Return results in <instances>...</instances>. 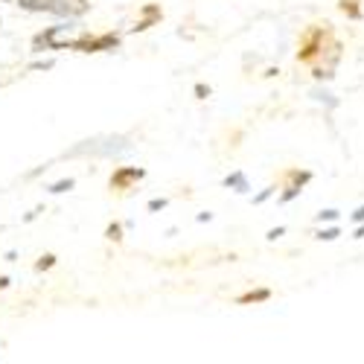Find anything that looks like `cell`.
<instances>
[{
  "label": "cell",
  "mask_w": 364,
  "mask_h": 364,
  "mask_svg": "<svg viewBox=\"0 0 364 364\" xmlns=\"http://www.w3.org/2000/svg\"><path fill=\"white\" fill-rule=\"evenodd\" d=\"M332 36V29L323 23H315V26H309L306 33L300 36V44H297V62H306V65H312V58L323 50V44H326V38Z\"/></svg>",
  "instance_id": "6da1fadb"
},
{
  "label": "cell",
  "mask_w": 364,
  "mask_h": 364,
  "mask_svg": "<svg viewBox=\"0 0 364 364\" xmlns=\"http://www.w3.org/2000/svg\"><path fill=\"white\" fill-rule=\"evenodd\" d=\"M338 62H341V41L336 36H329L326 44H323V50L312 58V76L315 79H329L332 73H336Z\"/></svg>",
  "instance_id": "7a4b0ae2"
},
{
  "label": "cell",
  "mask_w": 364,
  "mask_h": 364,
  "mask_svg": "<svg viewBox=\"0 0 364 364\" xmlns=\"http://www.w3.org/2000/svg\"><path fill=\"white\" fill-rule=\"evenodd\" d=\"M41 9H50L55 15H82L87 9V0H44Z\"/></svg>",
  "instance_id": "3957f363"
},
{
  "label": "cell",
  "mask_w": 364,
  "mask_h": 364,
  "mask_svg": "<svg viewBox=\"0 0 364 364\" xmlns=\"http://www.w3.org/2000/svg\"><path fill=\"white\" fill-rule=\"evenodd\" d=\"M73 47H76V50H82V53L111 50V47H117V36H85V38H79Z\"/></svg>",
  "instance_id": "277c9868"
},
{
  "label": "cell",
  "mask_w": 364,
  "mask_h": 364,
  "mask_svg": "<svg viewBox=\"0 0 364 364\" xmlns=\"http://www.w3.org/2000/svg\"><path fill=\"white\" fill-rule=\"evenodd\" d=\"M143 178V169H137V166H123V169H117L114 175H111V190H129L134 181H140Z\"/></svg>",
  "instance_id": "5b68a950"
},
{
  "label": "cell",
  "mask_w": 364,
  "mask_h": 364,
  "mask_svg": "<svg viewBox=\"0 0 364 364\" xmlns=\"http://www.w3.org/2000/svg\"><path fill=\"white\" fill-rule=\"evenodd\" d=\"M309 172H300V169H291L289 175H286V193H283V201H291L300 190H303V184H309Z\"/></svg>",
  "instance_id": "8992f818"
},
{
  "label": "cell",
  "mask_w": 364,
  "mask_h": 364,
  "mask_svg": "<svg viewBox=\"0 0 364 364\" xmlns=\"http://www.w3.org/2000/svg\"><path fill=\"white\" fill-rule=\"evenodd\" d=\"M158 18H161V9H158V6H146V9H143V21L134 23V33H143V29H149Z\"/></svg>",
  "instance_id": "52a82bcc"
},
{
  "label": "cell",
  "mask_w": 364,
  "mask_h": 364,
  "mask_svg": "<svg viewBox=\"0 0 364 364\" xmlns=\"http://www.w3.org/2000/svg\"><path fill=\"white\" fill-rule=\"evenodd\" d=\"M338 9H341L350 21H361V0H341Z\"/></svg>",
  "instance_id": "ba28073f"
},
{
  "label": "cell",
  "mask_w": 364,
  "mask_h": 364,
  "mask_svg": "<svg viewBox=\"0 0 364 364\" xmlns=\"http://www.w3.org/2000/svg\"><path fill=\"white\" fill-rule=\"evenodd\" d=\"M268 297H271V291L268 289H259V291H251V294H242L239 303H259V300H268Z\"/></svg>",
  "instance_id": "9c48e42d"
},
{
  "label": "cell",
  "mask_w": 364,
  "mask_h": 364,
  "mask_svg": "<svg viewBox=\"0 0 364 364\" xmlns=\"http://www.w3.org/2000/svg\"><path fill=\"white\" fill-rule=\"evenodd\" d=\"M225 184H228V187H236V193H245V190H248V184H245V178H242V175H230Z\"/></svg>",
  "instance_id": "30bf717a"
},
{
  "label": "cell",
  "mask_w": 364,
  "mask_h": 364,
  "mask_svg": "<svg viewBox=\"0 0 364 364\" xmlns=\"http://www.w3.org/2000/svg\"><path fill=\"white\" fill-rule=\"evenodd\" d=\"M73 187V181H58V184L53 187V193H68Z\"/></svg>",
  "instance_id": "8fae6325"
},
{
  "label": "cell",
  "mask_w": 364,
  "mask_h": 364,
  "mask_svg": "<svg viewBox=\"0 0 364 364\" xmlns=\"http://www.w3.org/2000/svg\"><path fill=\"white\" fill-rule=\"evenodd\" d=\"M18 4H21V6H26V9H41L44 0H18Z\"/></svg>",
  "instance_id": "7c38bea8"
},
{
  "label": "cell",
  "mask_w": 364,
  "mask_h": 364,
  "mask_svg": "<svg viewBox=\"0 0 364 364\" xmlns=\"http://www.w3.org/2000/svg\"><path fill=\"white\" fill-rule=\"evenodd\" d=\"M336 236H338V230H336V228H329V230H321V233H318V239H326V242H332Z\"/></svg>",
  "instance_id": "4fadbf2b"
},
{
  "label": "cell",
  "mask_w": 364,
  "mask_h": 364,
  "mask_svg": "<svg viewBox=\"0 0 364 364\" xmlns=\"http://www.w3.org/2000/svg\"><path fill=\"white\" fill-rule=\"evenodd\" d=\"M53 262H55V257H50V254H47V257H41V259H38V265H36V268H38V271H44V268H50Z\"/></svg>",
  "instance_id": "5bb4252c"
},
{
  "label": "cell",
  "mask_w": 364,
  "mask_h": 364,
  "mask_svg": "<svg viewBox=\"0 0 364 364\" xmlns=\"http://www.w3.org/2000/svg\"><path fill=\"white\" fill-rule=\"evenodd\" d=\"M119 233H123V230H119V225H111V228H108V239H114V242H117V239H119Z\"/></svg>",
  "instance_id": "9a60e30c"
},
{
  "label": "cell",
  "mask_w": 364,
  "mask_h": 364,
  "mask_svg": "<svg viewBox=\"0 0 364 364\" xmlns=\"http://www.w3.org/2000/svg\"><path fill=\"white\" fill-rule=\"evenodd\" d=\"M336 216H338V213H336V210H323V213H321L318 219H321V222H323V219H326V222H332V219H336Z\"/></svg>",
  "instance_id": "2e32d148"
},
{
  "label": "cell",
  "mask_w": 364,
  "mask_h": 364,
  "mask_svg": "<svg viewBox=\"0 0 364 364\" xmlns=\"http://www.w3.org/2000/svg\"><path fill=\"white\" fill-rule=\"evenodd\" d=\"M353 219H355V222H364V207H358V210H355Z\"/></svg>",
  "instance_id": "e0dca14e"
},
{
  "label": "cell",
  "mask_w": 364,
  "mask_h": 364,
  "mask_svg": "<svg viewBox=\"0 0 364 364\" xmlns=\"http://www.w3.org/2000/svg\"><path fill=\"white\" fill-rule=\"evenodd\" d=\"M6 283H9L6 277H0V289H6Z\"/></svg>",
  "instance_id": "ac0fdd59"
}]
</instances>
